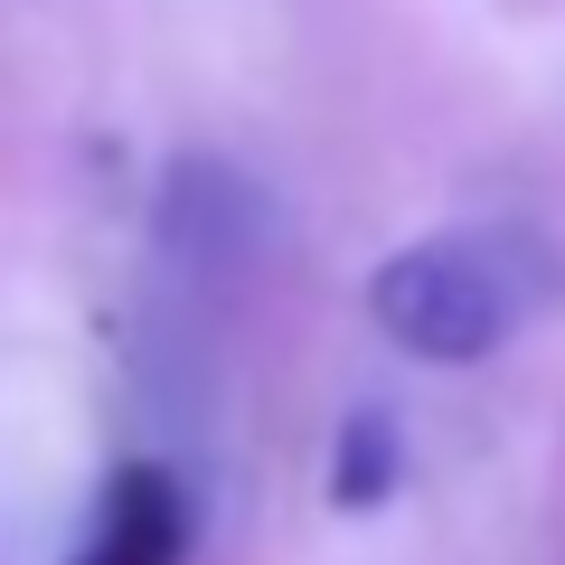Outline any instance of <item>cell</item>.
Masks as SVG:
<instances>
[{
    "label": "cell",
    "instance_id": "obj_1",
    "mask_svg": "<svg viewBox=\"0 0 565 565\" xmlns=\"http://www.w3.org/2000/svg\"><path fill=\"white\" fill-rule=\"evenodd\" d=\"M546 274L519 236L500 226H452V236H415L367 274V321L424 367H481L509 349L537 311Z\"/></svg>",
    "mask_w": 565,
    "mask_h": 565
},
{
    "label": "cell",
    "instance_id": "obj_2",
    "mask_svg": "<svg viewBox=\"0 0 565 565\" xmlns=\"http://www.w3.org/2000/svg\"><path fill=\"white\" fill-rule=\"evenodd\" d=\"M189 556V490L161 462H122L95 500L76 565H180Z\"/></svg>",
    "mask_w": 565,
    "mask_h": 565
},
{
    "label": "cell",
    "instance_id": "obj_3",
    "mask_svg": "<svg viewBox=\"0 0 565 565\" xmlns=\"http://www.w3.org/2000/svg\"><path fill=\"white\" fill-rule=\"evenodd\" d=\"M386 490H396V424H386V415H349L330 500H340V509H367V500H386Z\"/></svg>",
    "mask_w": 565,
    "mask_h": 565
}]
</instances>
